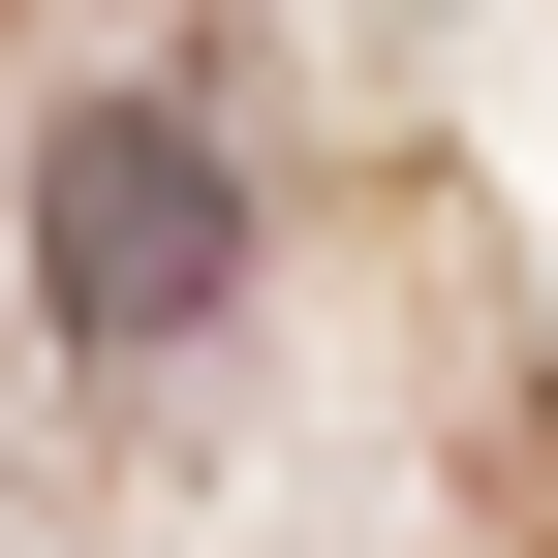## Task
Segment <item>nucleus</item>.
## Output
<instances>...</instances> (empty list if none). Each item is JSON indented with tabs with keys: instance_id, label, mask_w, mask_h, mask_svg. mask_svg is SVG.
<instances>
[{
	"instance_id": "obj_1",
	"label": "nucleus",
	"mask_w": 558,
	"mask_h": 558,
	"mask_svg": "<svg viewBox=\"0 0 558 558\" xmlns=\"http://www.w3.org/2000/svg\"><path fill=\"white\" fill-rule=\"evenodd\" d=\"M32 279H62V341H186V311L248 279V186L186 156L156 94H94V124L32 156Z\"/></svg>"
}]
</instances>
